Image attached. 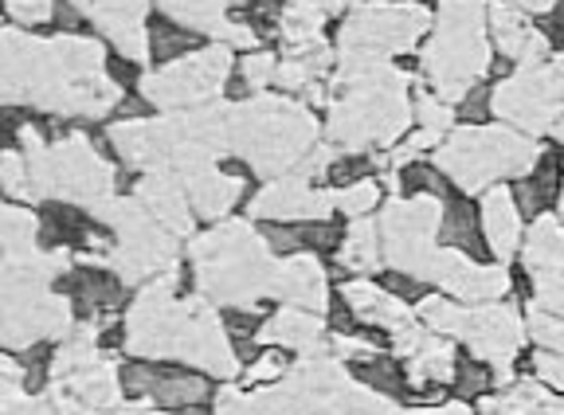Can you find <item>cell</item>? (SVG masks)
I'll list each match as a JSON object with an SVG mask.
<instances>
[{
	"mask_svg": "<svg viewBox=\"0 0 564 415\" xmlns=\"http://www.w3.org/2000/svg\"><path fill=\"white\" fill-rule=\"evenodd\" d=\"M0 228H4V259H20V255L40 251V243H35V236H40V220H35L28 208L9 204V208L0 212Z\"/></svg>",
	"mask_w": 564,
	"mask_h": 415,
	"instance_id": "cell-34",
	"label": "cell"
},
{
	"mask_svg": "<svg viewBox=\"0 0 564 415\" xmlns=\"http://www.w3.org/2000/svg\"><path fill=\"white\" fill-rule=\"evenodd\" d=\"M553 133H556V142L564 145V114H561V122H556V130H553Z\"/></svg>",
	"mask_w": 564,
	"mask_h": 415,
	"instance_id": "cell-48",
	"label": "cell"
},
{
	"mask_svg": "<svg viewBox=\"0 0 564 415\" xmlns=\"http://www.w3.org/2000/svg\"><path fill=\"white\" fill-rule=\"evenodd\" d=\"M400 415H470L467 404H443V407H415V412H400Z\"/></svg>",
	"mask_w": 564,
	"mask_h": 415,
	"instance_id": "cell-45",
	"label": "cell"
},
{
	"mask_svg": "<svg viewBox=\"0 0 564 415\" xmlns=\"http://www.w3.org/2000/svg\"><path fill=\"white\" fill-rule=\"evenodd\" d=\"M90 24H98L102 36L115 40V47L133 63L150 59V28H145V12L150 0H70Z\"/></svg>",
	"mask_w": 564,
	"mask_h": 415,
	"instance_id": "cell-19",
	"label": "cell"
},
{
	"mask_svg": "<svg viewBox=\"0 0 564 415\" xmlns=\"http://www.w3.org/2000/svg\"><path fill=\"white\" fill-rule=\"evenodd\" d=\"M490 32L494 44L506 59H513L518 67H541L549 63V40L545 32L529 24L525 12L518 4H494L490 9Z\"/></svg>",
	"mask_w": 564,
	"mask_h": 415,
	"instance_id": "cell-21",
	"label": "cell"
},
{
	"mask_svg": "<svg viewBox=\"0 0 564 415\" xmlns=\"http://www.w3.org/2000/svg\"><path fill=\"white\" fill-rule=\"evenodd\" d=\"M490 4L486 0H440L435 36L423 47V75L443 102L467 98L470 87L490 72Z\"/></svg>",
	"mask_w": 564,
	"mask_h": 415,
	"instance_id": "cell-7",
	"label": "cell"
},
{
	"mask_svg": "<svg viewBox=\"0 0 564 415\" xmlns=\"http://www.w3.org/2000/svg\"><path fill=\"white\" fill-rule=\"evenodd\" d=\"M271 415H400L384 392L352 380L337 357H302L286 380L259 392Z\"/></svg>",
	"mask_w": 564,
	"mask_h": 415,
	"instance_id": "cell-8",
	"label": "cell"
},
{
	"mask_svg": "<svg viewBox=\"0 0 564 415\" xmlns=\"http://www.w3.org/2000/svg\"><path fill=\"white\" fill-rule=\"evenodd\" d=\"M432 334H451L467 345L478 361L494 369H510L525 341V321L510 302H447V298H423L415 309Z\"/></svg>",
	"mask_w": 564,
	"mask_h": 415,
	"instance_id": "cell-10",
	"label": "cell"
},
{
	"mask_svg": "<svg viewBox=\"0 0 564 415\" xmlns=\"http://www.w3.org/2000/svg\"><path fill=\"white\" fill-rule=\"evenodd\" d=\"M455 380V349L447 337L432 334L420 345V353L408 357V384L427 389V384H451Z\"/></svg>",
	"mask_w": 564,
	"mask_h": 415,
	"instance_id": "cell-30",
	"label": "cell"
},
{
	"mask_svg": "<svg viewBox=\"0 0 564 415\" xmlns=\"http://www.w3.org/2000/svg\"><path fill=\"white\" fill-rule=\"evenodd\" d=\"M271 298H282L286 306L310 309V314H326L329 309V283H326L322 263H317L314 255H306V251L279 259Z\"/></svg>",
	"mask_w": 564,
	"mask_h": 415,
	"instance_id": "cell-20",
	"label": "cell"
},
{
	"mask_svg": "<svg viewBox=\"0 0 564 415\" xmlns=\"http://www.w3.org/2000/svg\"><path fill=\"white\" fill-rule=\"evenodd\" d=\"M243 83L251 90H263L267 83H274V75H279V59H274L271 52H247V59H243Z\"/></svg>",
	"mask_w": 564,
	"mask_h": 415,
	"instance_id": "cell-39",
	"label": "cell"
},
{
	"mask_svg": "<svg viewBox=\"0 0 564 415\" xmlns=\"http://www.w3.org/2000/svg\"><path fill=\"white\" fill-rule=\"evenodd\" d=\"M341 298L349 302V309L365 321V326L400 329V326H408V321H415L408 302H400L397 294L380 291V286L369 283V279H352V283H345Z\"/></svg>",
	"mask_w": 564,
	"mask_h": 415,
	"instance_id": "cell-26",
	"label": "cell"
},
{
	"mask_svg": "<svg viewBox=\"0 0 564 415\" xmlns=\"http://www.w3.org/2000/svg\"><path fill=\"white\" fill-rule=\"evenodd\" d=\"M282 372H286V361H282V353H263L251 369L243 372V384H267V380H282Z\"/></svg>",
	"mask_w": 564,
	"mask_h": 415,
	"instance_id": "cell-42",
	"label": "cell"
},
{
	"mask_svg": "<svg viewBox=\"0 0 564 415\" xmlns=\"http://www.w3.org/2000/svg\"><path fill=\"white\" fill-rule=\"evenodd\" d=\"M447 204L435 193H415L408 200L392 196L380 208V243H384V263L392 271H404L408 279L432 283V263L440 255L435 236L443 228Z\"/></svg>",
	"mask_w": 564,
	"mask_h": 415,
	"instance_id": "cell-12",
	"label": "cell"
},
{
	"mask_svg": "<svg viewBox=\"0 0 564 415\" xmlns=\"http://www.w3.org/2000/svg\"><path fill=\"white\" fill-rule=\"evenodd\" d=\"M70 329V302L52 291V283L4 274V345L32 349L44 337H63Z\"/></svg>",
	"mask_w": 564,
	"mask_h": 415,
	"instance_id": "cell-16",
	"label": "cell"
},
{
	"mask_svg": "<svg viewBox=\"0 0 564 415\" xmlns=\"http://www.w3.org/2000/svg\"><path fill=\"white\" fill-rule=\"evenodd\" d=\"M334 353L345 357V364H369V361H377V345L361 341V337L337 334L334 337Z\"/></svg>",
	"mask_w": 564,
	"mask_h": 415,
	"instance_id": "cell-41",
	"label": "cell"
},
{
	"mask_svg": "<svg viewBox=\"0 0 564 415\" xmlns=\"http://www.w3.org/2000/svg\"><path fill=\"white\" fill-rule=\"evenodd\" d=\"M138 196L145 208L153 212V220L165 223L176 239H193V212H188V193L173 173H145L138 181Z\"/></svg>",
	"mask_w": 564,
	"mask_h": 415,
	"instance_id": "cell-23",
	"label": "cell"
},
{
	"mask_svg": "<svg viewBox=\"0 0 564 415\" xmlns=\"http://www.w3.org/2000/svg\"><path fill=\"white\" fill-rule=\"evenodd\" d=\"M228 150L259 177H286L317 150V118L282 95H256L228 110Z\"/></svg>",
	"mask_w": 564,
	"mask_h": 415,
	"instance_id": "cell-5",
	"label": "cell"
},
{
	"mask_svg": "<svg viewBox=\"0 0 564 415\" xmlns=\"http://www.w3.org/2000/svg\"><path fill=\"white\" fill-rule=\"evenodd\" d=\"M561 216H564V193H561Z\"/></svg>",
	"mask_w": 564,
	"mask_h": 415,
	"instance_id": "cell-49",
	"label": "cell"
},
{
	"mask_svg": "<svg viewBox=\"0 0 564 415\" xmlns=\"http://www.w3.org/2000/svg\"><path fill=\"white\" fill-rule=\"evenodd\" d=\"M158 4L176 20V24L193 28V32H208V36L220 40L224 28L231 24L224 12H228L231 4H243V0H158Z\"/></svg>",
	"mask_w": 564,
	"mask_h": 415,
	"instance_id": "cell-32",
	"label": "cell"
},
{
	"mask_svg": "<svg viewBox=\"0 0 564 415\" xmlns=\"http://www.w3.org/2000/svg\"><path fill=\"white\" fill-rule=\"evenodd\" d=\"M549 389L545 384H533V380H513L502 396H486L478 404L482 415H545L549 407Z\"/></svg>",
	"mask_w": 564,
	"mask_h": 415,
	"instance_id": "cell-33",
	"label": "cell"
},
{
	"mask_svg": "<svg viewBox=\"0 0 564 415\" xmlns=\"http://www.w3.org/2000/svg\"><path fill=\"white\" fill-rule=\"evenodd\" d=\"M4 9L17 24H44V20H52L55 0H4Z\"/></svg>",
	"mask_w": 564,
	"mask_h": 415,
	"instance_id": "cell-40",
	"label": "cell"
},
{
	"mask_svg": "<svg viewBox=\"0 0 564 415\" xmlns=\"http://www.w3.org/2000/svg\"><path fill=\"white\" fill-rule=\"evenodd\" d=\"M538 161L541 145L510 125H467L435 150V168H443L463 193H486L494 181L525 177Z\"/></svg>",
	"mask_w": 564,
	"mask_h": 415,
	"instance_id": "cell-9",
	"label": "cell"
},
{
	"mask_svg": "<svg viewBox=\"0 0 564 415\" xmlns=\"http://www.w3.org/2000/svg\"><path fill=\"white\" fill-rule=\"evenodd\" d=\"M231 72V47L216 44L204 52L181 55V59L165 63L161 72L141 79V95L150 98L153 107L176 114V110H193L216 102L224 90V79Z\"/></svg>",
	"mask_w": 564,
	"mask_h": 415,
	"instance_id": "cell-13",
	"label": "cell"
},
{
	"mask_svg": "<svg viewBox=\"0 0 564 415\" xmlns=\"http://www.w3.org/2000/svg\"><path fill=\"white\" fill-rule=\"evenodd\" d=\"M415 118H420V130H432V133H447L451 122H455V114H451V102H443V98L435 95H423L415 98Z\"/></svg>",
	"mask_w": 564,
	"mask_h": 415,
	"instance_id": "cell-37",
	"label": "cell"
},
{
	"mask_svg": "<svg viewBox=\"0 0 564 415\" xmlns=\"http://www.w3.org/2000/svg\"><path fill=\"white\" fill-rule=\"evenodd\" d=\"M173 291L176 271H165L138 294L130 318H126V349L133 357H150V361L173 357V361L200 364L224 380L236 376L239 361L228 334H224L220 314L208 306L204 294L176 302Z\"/></svg>",
	"mask_w": 564,
	"mask_h": 415,
	"instance_id": "cell-2",
	"label": "cell"
},
{
	"mask_svg": "<svg viewBox=\"0 0 564 415\" xmlns=\"http://www.w3.org/2000/svg\"><path fill=\"white\" fill-rule=\"evenodd\" d=\"M188 193V200H193V208L204 216V220H220V216H228V208L239 200V193H243V181L239 177H228V173H220V168H200V173H193V177L181 181Z\"/></svg>",
	"mask_w": 564,
	"mask_h": 415,
	"instance_id": "cell-29",
	"label": "cell"
},
{
	"mask_svg": "<svg viewBox=\"0 0 564 415\" xmlns=\"http://www.w3.org/2000/svg\"><path fill=\"white\" fill-rule=\"evenodd\" d=\"M521 12H549V9H556V0H513Z\"/></svg>",
	"mask_w": 564,
	"mask_h": 415,
	"instance_id": "cell-46",
	"label": "cell"
},
{
	"mask_svg": "<svg viewBox=\"0 0 564 415\" xmlns=\"http://www.w3.org/2000/svg\"><path fill=\"white\" fill-rule=\"evenodd\" d=\"M126 384L138 389V396L153 400V404H165V407H188L208 396V384H204L200 376H188V372L130 369L126 372Z\"/></svg>",
	"mask_w": 564,
	"mask_h": 415,
	"instance_id": "cell-27",
	"label": "cell"
},
{
	"mask_svg": "<svg viewBox=\"0 0 564 415\" xmlns=\"http://www.w3.org/2000/svg\"><path fill=\"white\" fill-rule=\"evenodd\" d=\"M538 309L564 318V286H541V291H538Z\"/></svg>",
	"mask_w": 564,
	"mask_h": 415,
	"instance_id": "cell-44",
	"label": "cell"
},
{
	"mask_svg": "<svg viewBox=\"0 0 564 415\" xmlns=\"http://www.w3.org/2000/svg\"><path fill=\"white\" fill-rule=\"evenodd\" d=\"M432 283L440 286L443 294L458 302H498L510 294V274L506 266H478L467 251L458 248H440L432 263Z\"/></svg>",
	"mask_w": 564,
	"mask_h": 415,
	"instance_id": "cell-18",
	"label": "cell"
},
{
	"mask_svg": "<svg viewBox=\"0 0 564 415\" xmlns=\"http://www.w3.org/2000/svg\"><path fill=\"white\" fill-rule=\"evenodd\" d=\"M533 364H538V372H541L545 384H553V389L564 392V353H549V349H541V353L533 357Z\"/></svg>",
	"mask_w": 564,
	"mask_h": 415,
	"instance_id": "cell-43",
	"label": "cell"
},
{
	"mask_svg": "<svg viewBox=\"0 0 564 415\" xmlns=\"http://www.w3.org/2000/svg\"><path fill=\"white\" fill-rule=\"evenodd\" d=\"M341 9H349V0H286V9H282L279 20V36L286 44V55L326 52L322 28Z\"/></svg>",
	"mask_w": 564,
	"mask_h": 415,
	"instance_id": "cell-22",
	"label": "cell"
},
{
	"mask_svg": "<svg viewBox=\"0 0 564 415\" xmlns=\"http://www.w3.org/2000/svg\"><path fill=\"white\" fill-rule=\"evenodd\" d=\"M28 177H32L35 200H67L87 208L90 216L106 200H115V168L95 153L83 133H67L55 145H44L40 130L20 125Z\"/></svg>",
	"mask_w": 564,
	"mask_h": 415,
	"instance_id": "cell-6",
	"label": "cell"
},
{
	"mask_svg": "<svg viewBox=\"0 0 564 415\" xmlns=\"http://www.w3.org/2000/svg\"><path fill=\"white\" fill-rule=\"evenodd\" d=\"M482 228H486V243L498 259H513L521 243V212L518 204H513V193L506 185H494L486 188V200H482Z\"/></svg>",
	"mask_w": 564,
	"mask_h": 415,
	"instance_id": "cell-28",
	"label": "cell"
},
{
	"mask_svg": "<svg viewBox=\"0 0 564 415\" xmlns=\"http://www.w3.org/2000/svg\"><path fill=\"white\" fill-rule=\"evenodd\" d=\"M337 208V193L326 188H314V181L299 177V173H286V177H274L251 196V216L256 220H317L326 223L329 212Z\"/></svg>",
	"mask_w": 564,
	"mask_h": 415,
	"instance_id": "cell-17",
	"label": "cell"
},
{
	"mask_svg": "<svg viewBox=\"0 0 564 415\" xmlns=\"http://www.w3.org/2000/svg\"><path fill=\"white\" fill-rule=\"evenodd\" d=\"M0 168H4V193H9L12 200H35V196H32V177H28V161H24V153L9 150V153H4V161H0Z\"/></svg>",
	"mask_w": 564,
	"mask_h": 415,
	"instance_id": "cell-38",
	"label": "cell"
},
{
	"mask_svg": "<svg viewBox=\"0 0 564 415\" xmlns=\"http://www.w3.org/2000/svg\"><path fill=\"white\" fill-rule=\"evenodd\" d=\"M95 220H102L106 228H115V248H110V271L122 283H145L158 274L173 271L176 263V236L165 223L153 220V212L138 196L122 200H106L95 212Z\"/></svg>",
	"mask_w": 564,
	"mask_h": 415,
	"instance_id": "cell-11",
	"label": "cell"
},
{
	"mask_svg": "<svg viewBox=\"0 0 564 415\" xmlns=\"http://www.w3.org/2000/svg\"><path fill=\"white\" fill-rule=\"evenodd\" d=\"M326 337V321L322 314H310V309H299V306H282L274 318H267L259 326L256 341L259 345H282V349H299V353H310Z\"/></svg>",
	"mask_w": 564,
	"mask_h": 415,
	"instance_id": "cell-25",
	"label": "cell"
},
{
	"mask_svg": "<svg viewBox=\"0 0 564 415\" xmlns=\"http://www.w3.org/2000/svg\"><path fill=\"white\" fill-rule=\"evenodd\" d=\"M545 415H564V400H549V407H545Z\"/></svg>",
	"mask_w": 564,
	"mask_h": 415,
	"instance_id": "cell-47",
	"label": "cell"
},
{
	"mask_svg": "<svg viewBox=\"0 0 564 415\" xmlns=\"http://www.w3.org/2000/svg\"><path fill=\"white\" fill-rule=\"evenodd\" d=\"M141 415H158V412H141Z\"/></svg>",
	"mask_w": 564,
	"mask_h": 415,
	"instance_id": "cell-50",
	"label": "cell"
},
{
	"mask_svg": "<svg viewBox=\"0 0 564 415\" xmlns=\"http://www.w3.org/2000/svg\"><path fill=\"white\" fill-rule=\"evenodd\" d=\"M529 334L541 349L549 353H564V318L556 314H545V309H529Z\"/></svg>",
	"mask_w": 564,
	"mask_h": 415,
	"instance_id": "cell-36",
	"label": "cell"
},
{
	"mask_svg": "<svg viewBox=\"0 0 564 415\" xmlns=\"http://www.w3.org/2000/svg\"><path fill=\"white\" fill-rule=\"evenodd\" d=\"M4 102L63 118H102L122 102V87L106 75L98 40H32L4 28Z\"/></svg>",
	"mask_w": 564,
	"mask_h": 415,
	"instance_id": "cell-1",
	"label": "cell"
},
{
	"mask_svg": "<svg viewBox=\"0 0 564 415\" xmlns=\"http://www.w3.org/2000/svg\"><path fill=\"white\" fill-rule=\"evenodd\" d=\"M408 75L377 52H341L334 72L337 98L329 107V145L341 153H365L369 145H392L415 110L408 107Z\"/></svg>",
	"mask_w": 564,
	"mask_h": 415,
	"instance_id": "cell-3",
	"label": "cell"
},
{
	"mask_svg": "<svg viewBox=\"0 0 564 415\" xmlns=\"http://www.w3.org/2000/svg\"><path fill=\"white\" fill-rule=\"evenodd\" d=\"M494 114L513 122L521 133H553L564 114V55L541 67H518V75L498 83Z\"/></svg>",
	"mask_w": 564,
	"mask_h": 415,
	"instance_id": "cell-14",
	"label": "cell"
},
{
	"mask_svg": "<svg viewBox=\"0 0 564 415\" xmlns=\"http://www.w3.org/2000/svg\"><path fill=\"white\" fill-rule=\"evenodd\" d=\"M525 271L533 286H564V223L556 216H538L525 239Z\"/></svg>",
	"mask_w": 564,
	"mask_h": 415,
	"instance_id": "cell-24",
	"label": "cell"
},
{
	"mask_svg": "<svg viewBox=\"0 0 564 415\" xmlns=\"http://www.w3.org/2000/svg\"><path fill=\"white\" fill-rule=\"evenodd\" d=\"M432 28V12L423 4H357L341 24V52L400 55L412 52L420 36Z\"/></svg>",
	"mask_w": 564,
	"mask_h": 415,
	"instance_id": "cell-15",
	"label": "cell"
},
{
	"mask_svg": "<svg viewBox=\"0 0 564 415\" xmlns=\"http://www.w3.org/2000/svg\"><path fill=\"white\" fill-rule=\"evenodd\" d=\"M188 255L196 263L200 294L220 306L251 309L274 291V271H279L274 243L247 220H224L208 236L193 239Z\"/></svg>",
	"mask_w": 564,
	"mask_h": 415,
	"instance_id": "cell-4",
	"label": "cell"
},
{
	"mask_svg": "<svg viewBox=\"0 0 564 415\" xmlns=\"http://www.w3.org/2000/svg\"><path fill=\"white\" fill-rule=\"evenodd\" d=\"M377 204H380V185H377V181H357V185H345L341 193H337V208H341L345 216H352V220L369 216Z\"/></svg>",
	"mask_w": 564,
	"mask_h": 415,
	"instance_id": "cell-35",
	"label": "cell"
},
{
	"mask_svg": "<svg viewBox=\"0 0 564 415\" xmlns=\"http://www.w3.org/2000/svg\"><path fill=\"white\" fill-rule=\"evenodd\" d=\"M380 259H384L380 223L369 220V216L352 220V228L345 231L341 251H337V263L349 266V271H357V274H369V271H377V266H380Z\"/></svg>",
	"mask_w": 564,
	"mask_h": 415,
	"instance_id": "cell-31",
	"label": "cell"
}]
</instances>
